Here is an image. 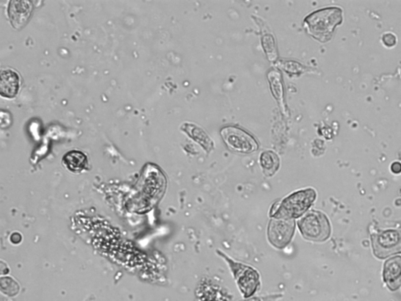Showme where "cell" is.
<instances>
[{"label":"cell","mask_w":401,"mask_h":301,"mask_svg":"<svg viewBox=\"0 0 401 301\" xmlns=\"http://www.w3.org/2000/svg\"><path fill=\"white\" fill-rule=\"evenodd\" d=\"M374 254L380 259L401 253V231L387 230L372 235Z\"/></svg>","instance_id":"obj_4"},{"label":"cell","mask_w":401,"mask_h":301,"mask_svg":"<svg viewBox=\"0 0 401 301\" xmlns=\"http://www.w3.org/2000/svg\"><path fill=\"white\" fill-rule=\"evenodd\" d=\"M383 42L387 47H394L397 43V38L392 33H387L383 35Z\"/></svg>","instance_id":"obj_11"},{"label":"cell","mask_w":401,"mask_h":301,"mask_svg":"<svg viewBox=\"0 0 401 301\" xmlns=\"http://www.w3.org/2000/svg\"><path fill=\"white\" fill-rule=\"evenodd\" d=\"M295 225L293 220L277 218L269 224V238L277 247H283L289 242L293 234Z\"/></svg>","instance_id":"obj_6"},{"label":"cell","mask_w":401,"mask_h":301,"mask_svg":"<svg viewBox=\"0 0 401 301\" xmlns=\"http://www.w3.org/2000/svg\"><path fill=\"white\" fill-rule=\"evenodd\" d=\"M221 135L227 146L238 152L252 153L258 149V143L254 138L238 127H224Z\"/></svg>","instance_id":"obj_5"},{"label":"cell","mask_w":401,"mask_h":301,"mask_svg":"<svg viewBox=\"0 0 401 301\" xmlns=\"http://www.w3.org/2000/svg\"><path fill=\"white\" fill-rule=\"evenodd\" d=\"M20 88V78L14 71L6 69L0 74V93L2 97L13 98L17 94Z\"/></svg>","instance_id":"obj_7"},{"label":"cell","mask_w":401,"mask_h":301,"mask_svg":"<svg viewBox=\"0 0 401 301\" xmlns=\"http://www.w3.org/2000/svg\"><path fill=\"white\" fill-rule=\"evenodd\" d=\"M383 279L391 290L399 288L401 285V257H393L385 263Z\"/></svg>","instance_id":"obj_8"},{"label":"cell","mask_w":401,"mask_h":301,"mask_svg":"<svg viewBox=\"0 0 401 301\" xmlns=\"http://www.w3.org/2000/svg\"><path fill=\"white\" fill-rule=\"evenodd\" d=\"M342 21V9L329 7L319 9L305 19V27L310 35L321 42L331 39L334 28Z\"/></svg>","instance_id":"obj_1"},{"label":"cell","mask_w":401,"mask_h":301,"mask_svg":"<svg viewBox=\"0 0 401 301\" xmlns=\"http://www.w3.org/2000/svg\"><path fill=\"white\" fill-rule=\"evenodd\" d=\"M391 169L394 173H400L401 172V164L400 162H394L391 165Z\"/></svg>","instance_id":"obj_12"},{"label":"cell","mask_w":401,"mask_h":301,"mask_svg":"<svg viewBox=\"0 0 401 301\" xmlns=\"http://www.w3.org/2000/svg\"><path fill=\"white\" fill-rule=\"evenodd\" d=\"M65 167L72 173H80L86 169L88 165V159L86 154L82 151L71 150L64 155L62 159Z\"/></svg>","instance_id":"obj_9"},{"label":"cell","mask_w":401,"mask_h":301,"mask_svg":"<svg viewBox=\"0 0 401 301\" xmlns=\"http://www.w3.org/2000/svg\"><path fill=\"white\" fill-rule=\"evenodd\" d=\"M315 198L316 193L313 189L295 192L283 201L273 216L276 218L287 219L298 218L308 210Z\"/></svg>","instance_id":"obj_2"},{"label":"cell","mask_w":401,"mask_h":301,"mask_svg":"<svg viewBox=\"0 0 401 301\" xmlns=\"http://www.w3.org/2000/svg\"><path fill=\"white\" fill-rule=\"evenodd\" d=\"M299 230L307 239L322 242L330 235L331 227L327 217L318 211H311L299 220Z\"/></svg>","instance_id":"obj_3"},{"label":"cell","mask_w":401,"mask_h":301,"mask_svg":"<svg viewBox=\"0 0 401 301\" xmlns=\"http://www.w3.org/2000/svg\"><path fill=\"white\" fill-rule=\"evenodd\" d=\"M260 164L266 176H272L277 171L280 165L278 156L271 150H267L261 154Z\"/></svg>","instance_id":"obj_10"}]
</instances>
